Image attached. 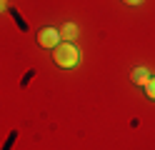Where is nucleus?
Wrapping results in <instances>:
<instances>
[{
	"instance_id": "1",
	"label": "nucleus",
	"mask_w": 155,
	"mask_h": 150,
	"mask_svg": "<svg viewBox=\"0 0 155 150\" xmlns=\"http://www.w3.org/2000/svg\"><path fill=\"white\" fill-rule=\"evenodd\" d=\"M53 60L58 68H75L80 63V50H78L73 43H60L53 53Z\"/></svg>"
},
{
	"instance_id": "2",
	"label": "nucleus",
	"mask_w": 155,
	"mask_h": 150,
	"mask_svg": "<svg viewBox=\"0 0 155 150\" xmlns=\"http://www.w3.org/2000/svg\"><path fill=\"white\" fill-rule=\"evenodd\" d=\"M38 45L40 48H58L60 45V30H55V28L38 30Z\"/></svg>"
},
{
	"instance_id": "3",
	"label": "nucleus",
	"mask_w": 155,
	"mask_h": 150,
	"mask_svg": "<svg viewBox=\"0 0 155 150\" xmlns=\"http://www.w3.org/2000/svg\"><path fill=\"white\" fill-rule=\"evenodd\" d=\"M130 80H133V83L135 85H145V83H148V70H145V68H135L133 70V73H130Z\"/></svg>"
},
{
	"instance_id": "4",
	"label": "nucleus",
	"mask_w": 155,
	"mask_h": 150,
	"mask_svg": "<svg viewBox=\"0 0 155 150\" xmlns=\"http://www.w3.org/2000/svg\"><path fill=\"white\" fill-rule=\"evenodd\" d=\"M60 38H65L68 43L75 40V38H78V25H75V23H65V25L60 28Z\"/></svg>"
},
{
	"instance_id": "5",
	"label": "nucleus",
	"mask_w": 155,
	"mask_h": 150,
	"mask_svg": "<svg viewBox=\"0 0 155 150\" xmlns=\"http://www.w3.org/2000/svg\"><path fill=\"white\" fill-rule=\"evenodd\" d=\"M145 95H148L150 100H155V78H150L148 83H145Z\"/></svg>"
},
{
	"instance_id": "6",
	"label": "nucleus",
	"mask_w": 155,
	"mask_h": 150,
	"mask_svg": "<svg viewBox=\"0 0 155 150\" xmlns=\"http://www.w3.org/2000/svg\"><path fill=\"white\" fill-rule=\"evenodd\" d=\"M123 3H128V5H140L143 0H123Z\"/></svg>"
},
{
	"instance_id": "7",
	"label": "nucleus",
	"mask_w": 155,
	"mask_h": 150,
	"mask_svg": "<svg viewBox=\"0 0 155 150\" xmlns=\"http://www.w3.org/2000/svg\"><path fill=\"white\" fill-rule=\"evenodd\" d=\"M5 8H8V3H5V0H0V13H3Z\"/></svg>"
}]
</instances>
